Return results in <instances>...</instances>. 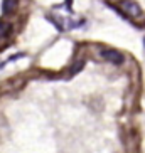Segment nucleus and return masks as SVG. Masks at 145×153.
I'll list each match as a JSON object with an SVG mask.
<instances>
[{
  "label": "nucleus",
  "mask_w": 145,
  "mask_h": 153,
  "mask_svg": "<svg viewBox=\"0 0 145 153\" xmlns=\"http://www.w3.org/2000/svg\"><path fill=\"white\" fill-rule=\"evenodd\" d=\"M101 57L106 59L108 62H113V64H122L123 62V56L120 54L118 51H113V49L103 51V52H101Z\"/></svg>",
  "instance_id": "f257e3e1"
},
{
  "label": "nucleus",
  "mask_w": 145,
  "mask_h": 153,
  "mask_svg": "<svg viewBox=\"0 0 145 153\" xmlns=\"http://www.w3.org/2000/svg\"><path fill=\"white\" fill-rule=\"evenodd\" d=\"M122 9L125 10L128 15H132V17H138V15H140L138 5H137L135 2H132V0H123L122 2Z\"/></svg>",
  "instance_id": "f03ea898"
},
{
  "label": "nucleus",
  "mask_w": 145,
  "mask_h": 153,
  "mask_svg": "<svg viewBox=\"0 0 145 153\" xmlns=\"http://www.w3.org/2000/svg\"><path fill=\"white\" fill-rule=\"evenodd\" d=\"M9 30H10V25L9 24H0V39H4L7 34H9Z\"/></svg>",
  "instance_id": "7ed1b4c3"
},
{
  "label": "nucleus",
  "mask_w": 145,
  "mask_h": 153,
  "mask_svg": "<svg viewBox=\"0 0 145 153\" xmlns=\"http://www.w3.org/2000/svg\"><path fill=\"white\" fill-rule=\"evenodd\" d=\"M14 7H15V0H4V10L5 12H10Z\"/></svg>",
  "instance_id": "20e7f679"
}]
</instances>
